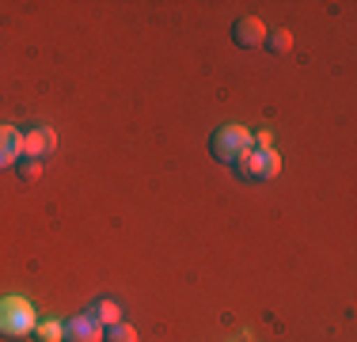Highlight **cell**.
<instances>
[{
	"mask_svg": "<svg viewBox=\"0 0 357 342\" xmlns=\"http://www.w3.org/2000/svg\"><path fill=\"white\" fill-rule=\"evenodd\" d=\"M88 315H96L103 327H114V323H122V308L110 301V297H99V301L88 308Z\"/></svg>",
	"mask_w": 357,
	"mask_h": 342,
	"instance_id": "8",
	"label": "cell"
},
{
	"mask_svg": "<svg viewBox=\"0 0 357 342\" xmlns=\"http://www.w3.org/2000/svg\"><path fill=\"white\" fill-rule=\"evenodd\" d=\"M251 149L255 144H251L248 126H220V130H213V137H209V152H213V160H220V164H236V160H243Z\"/></svg>",
	"mask_w": 357,
	"mask_h": 342,
	"instance_id": "2",
	"label": "cell"
},
{
	"mask_svg": "<svg viewBox=\"0 0 357 342\" xmlns=\"http://www.w3.org/2000/svg\"><path fill=\"white\" fill-rule=\"evenodd\" d=\"M38 327V312L27 297H0V339H27Z\"/></svg>",
	"mask_w": 357,
	"mask_h": 342,
	"instance_id": "1",
	"label": "cell"
},
{
	"mask_svg": "<svg viewBox=\"0 0 357 342\" xmlns=\"http://www.w3.org/2000/svg\"><path fill=\"white\" fill-rule=\"evenodd\" d=\"M262 46H266L270 54H289V50H293V31H289V27L266 31V42H262Z\"/></svg>",
	"mask_w": 357,
	"mask_h": 342,
	"instance_id": "10",
	"label": "cell"
},
{
	"mask_svg": "<svg viewBox=\"0 0 357 342\" xmlns=\"http://www.w3.org/2000/svg\"><path fill=\"white\" fill-rule=\"evenodd\" d=\"M65 342H103V323L88 312L73 315L65 320Z\"/></svg>",
	"mask_w": 357,
	"mask_h": 342,
	"instance_id": "5",
	"label": "cell"
},
{
	"mask_svg": "<svg viewBox=\"0 0 357 342\" xmlns=\"http://www.w3.org/2000/svg\"><path fill=\"white\" fill-rule=\"evenodd\" d=\"M54 149H57V133L50 130V126H31V130L23 133V156L46 160Z\"/></svg>",
	"mask_w": 357,
	"mask_h": 342,
	"instance_id": "4",
	"label": "cell"
},
{
	"mask_svg": "<svg viewBox=\"0 0 357 342\" xmlns=\"http://www.w3.org/2000/svg\"><path fill=\"white\" fill-rule=\"evenodd\" d=\"M15 175H20L23 183H35V179L42 175V160H31V156H23L20 164H15Z\"/></svg>",
	"mask_w": 357,
	"mask_h": 342,
	"instance_id": "12",
	"label": "cell"
},
{
	"mask_svg": "<svg viewBox=\"0 0 357 342\" xmlns=\"http://www.w3.org/2000/svg\"><path fill=\"white\" fill-rule=\"evenodd\" d=\"M23 160V133L0 122V168H15Z\"/></svg>",
	"mask_w": 357,
	"mask_h": 342,
	"instance_id": "7",
	"label": "cell"
},
{
	"mask_svg": "<svg viewBox=\"0 0 357 342\" xmlns=\"http://www.w3.org/2000/svg\"><path fill=\"white\" fill-rule=\"evenodd\" d=\"M236 175L240 179H248V183H274L278 175H282V156H278V149H266V152H259V149H251L243 160H236Z\"/></svg>",
	"mask_w": 357,
	"mask_h": 342,
	"instance_id": "3",
	"label": "cell"
},
{
	"mask_svg": "<svg viewBox=\"0 0 357 342\" xmlns=\"http://www.w3.org/2000/svg\"><path fill=\"white\" fill-rule=\"evenodd\" d=\"M103 342H137V331L130 323H114V327L103 331Z\"/></svg>",
	"mask_w": 357,
	"mask_h": 342,
	"instance_id": "11",
	"label": "cell"
},
{
	"mask_svg": "<svg viewBox=\"0 0 357 342\" xmlns=\"http://www.w3.org/2000/svg\"><path fill=\"white\" fill-rule=\"evenodd\" d=\"M232 42L243 50L262 46V42H266V23H262L259 15H240V20L232 23Z\"/></svg>",
	"mask_w": 357,
	"mask_h": 342,
	"instance_id": "6",
	"label": "cell"
},
{
	"mask_svg": "<svg viewBox=\"0 0 357 342\" xmlns=\"http://www.w3.org/2000/svg\"><path fill=\"white\" fill-rule=\"evenodd\" d=\"M35 342H65V323H61V320H54V315L38 320V327H35Z\"/></svg>",
	"mask_w": 357,
	"mask_h": 342,
	"instance_id": "9",
	"label": "cell"
}]
</instances>
